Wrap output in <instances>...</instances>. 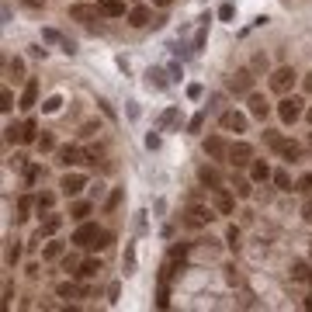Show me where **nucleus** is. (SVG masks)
I'll use <instances>...</instances> for the list:
<instances>
[{"instance_id": "nucleus-1", "label": "nucleus", "mask_w": 312, "mask_h": 312, "mask_svg": "<svg viewBox=\"0 0 312 312\" xmlns=\"http://www.w3.org/2000/svg\"><path fill=\"white\" fill-rule=\"evenodd\" d=\"M94 149H80V146H63L59 149V163L63 167H80V163H90L94 160Z\"/></svg>"}, {"instance_id": "nucleus-2", "label": "nucleus", "mask_w": 312, "mask_h": 312, "mask_svg": "<svg viewBox=\"0 0 312 312\" xmlns=\"http://www.w3.org/2000/svg\"><path fill=\"white\" fill-rule=\"evenodd\" d=\"M215 215H219L215 208H205V205H188V212H184V226H191V229H205Z\"/></svg>"}, {"instance_id": "nucleus-3", "label": "nucleus", "mask_w": 312, "mask_h": 312, "mask_svg": "<svg viewBox=\"0 0 312 312\" xmlns=\"http://www.w3.org/2000/svg\"><path fill=\"white\" fill-rule=\"evenodd\" d=\"M277 115H281V121H284V125H295V121L305 115V108H302V97H281V104H277Z\"/></svg>"}, {"instance_id": "nucleus-4", "label": "nucleus", "mask_w": 312, "mask_h": 312, "mask_svg": "<svg viewBox=\"0 0 312 312\" xmlns=\"http://www.w3.org/2000/svg\"><path fill=\"white\" fill-rule=\"evenodd\" d=\"M295 80H298L295 70H291V66H281V70L271 73V90H274V94H288V90L295 87Z\"/></svg>"}, {"instance_id": "nucleus-5", "label": "nucleus", "mask_w": 312, "mask_h": 312, "mask_svg": "<svg viewBox=\"0 0 312 312\" xmlns=\"http://www.w3.org/2000/svg\"><path fill=\"white\" fill-rule=\"evenodd\" d=\"M101 233H104V229H101L97 222H80L77 233H73V246H94Z\"/></svg>"}, {"instance_id": "nucleus-6", "label": "nucleus", "mask_w": 312, "mask_h": 312, "mask_svg": "<svg viewBox=\"0 0 312 312\" xmlns=\"http://www.w3.org/2000/svg\"><path fill=\"white\" fill-rule=\"evenodd\" d=\"M212 208H215L219 215H233V212H236V198H233V191L215 188V191H212Z\"/></svg>"}, {"instance_id": "nucleus-7", "label": "nucleus", "mask_w": 312, "mask_h": 312, "mask_svg": "<svg viewBox=\"0 0 312 312\" xmlns=\"http://www.w3.org/2000/svg\"><path fill=\"white\" fill-rule=\"evenodd\" d=\"M229 163L250 167V163H253V146H250V142H233V146H229Z\"/></svg>"}, {"instance_id": "nucleus-8", "label": "nucleus", "mask_w": 312, "mask_h": 312, "mask_svg": "<svg viewBox=\"0 0 312 312\" xmlns=\"http://www.w3.org/2000/svg\"><path fill=\"white\" fill-rule=\"evenodd\" d=\"M70 18L90 25V21H101V7H97V4H73V7H70Z\"/></svg>"}, {"instance_id": "nucleus-9", "label": "nucleus", "mask_w": 312, "mask_h": 312, "mask_svg": "<svg viewBox=\"0 0 312 312\" xmlns=\"http://www.w3.org/2000/svg\"><path fill=\"white\" fill-rule=\"evenodd\" d=\"M205 156H212V160H229V142L222 135H208L205 139Z\"/></svg>"}, {"instance_id": "nucleus-10", "label": "nucleus", "mask_w": 312, "mask_h": 312, "mask_svg": "<svg viewBox=\"0 0 312 312\" xmlns=\"http://www.w3.org/2000/svg\"><path fill=\"white\" fill-rule=\"evenodd\" d=\"M229 90H233V94H250V90H253V73H250V70H236L233 80H229Z\"/></svg>"}, {"instance_id": "nucleus-11", "label": "nucleus", "mask_w": 312, "mask_h": 312, "mask_svg": "<svg viewBox=\"0 0 312 312\" xmlns=\"http://www.w3.org/2000/svg\"><path fill=\"white\" fill-rule=\"evenodd\" d=\"M35 104H39V80H28V83H25V90H21L18 108H21V111H32Z\"/></svg>"}, {"instance_id": "nucleus-12", "label": "nucleus", "mask_w": 312, "mask_h": 312, "mask_svg": "<svg viewBox=\"0 0 312 312\" xmlns=\"http://www.w3.org/2000/svg\"><path fill=\"white\" fill-rule=\"evenodd\" d=\"M83 184H87V181H83L80 174H66V177L59 181V188H63V195H66V198H77V195L83 191Z\"/></svg>"}, {"instance_id": "nucleus-13", "label": "nucleus", "mask_w": 312, "mask_h": 312, "mask_svg": "<svg viewBox=\"0 0 312 312\" xmlns=\"http://www.w3.org/2000/svg\"><path fill=\"white\" fill-rule=\"evenodd\" d=\"M222 128H226V132H246V115L226 111V115H222Z\"/></svg>"}, {"instance_id": "nucleus-14", "label": "nucleus", "mask_w": 312, "mask_h": 312, "mask_svg": "<svg viewBox=\"0 0 312 312\" xmlns=\"http://www.w3.org/2000/svg\"><path fill=\"white\" fill-rule=\"evenodd\" d=\"M246 104H250V115H253V118H267V111H271V104H267L260 94H253V90L246 94Z\"/></svg>"}, {"instance_id": "nucleus-15", "label": "nucleus", "mask_w": 312, "mask_h": 312, "mask_svg": "<svg viewBox=\"0 0 312 312\" xmlns=\"http://www.w3.org/2000/svg\"><path fill=\"white\" fill-rule=\"evenodd\" d=\"M97 7L104 18H121L125 14V0H97Z\"/></svg>"}, {"instance_id": "nucleus-16", "label": "nucleus", "mask_w": 312, "mask_h": 312, "mask_svg": "<svg viewBox=\"0 0 312 312\" xmlns=\"http://www.w3.org/2000/svg\"><path fill=\"white\" fill-rule=\"evenodd\" d=\"M271 177H274V174H271V167H267L264 160H253V163H250V181H253V184H264V181H271Z\"/></svg>"}, {"instance_id": "nucleus-17", "label": "nucleus", "mask_w": 312, "mask_h": 312, "mask_svg": "<svg viewBox=\"0 0 312 312\" xmlns=\"http://www.w3.org/2000/svg\"><path fill=\"white\" fill-rule=\"evenodd\" d=\"M198 181H201L205 188H212V191L222 188V174H219L215 167H201V170H198Z\"/></svg>"}, {"instance_id": "nucleus-18", "label": "nucleus", "mask_w": 312, "mask_h": 312, "mask_svg": "<svg viewBox=\"0 0 312 312\" xmlns=\"http://www.w3.org/2000/svg\"><path fill=\"white\" fill-rule=\"evenodd\" d=\"M59 226H63V219H59V215H49V219L39 226L35 239H49V236H56V233H59Z\"/></svg>"}, {"instance_id": "nucleus-19", "label": "nucleus", "mask_w": 312, "mask_h": 312, "mask_svg": "<svg viewBox=\"0 0 312 312\" xmlns=\"http://www.w3.org/2000/svg\"><path fill=\"white\" fill-rule=\"evenodd\" d=\"M97 271H101V260H94V257H90V260H80L73 274H77L80 281H87V277H97Z\"/></svg>"}, {"instance_id": "nucleus-20", "label": "nucleus", "mask_w": 312, "mask_h": 312, "mask_svg": "<svg viewBox=\"0 0 312 312\" xmlns=\"http://www.w3.org/2000/svg\"><path fill=\"white\" fill-rule=\"evenodd\" d=\"M149 18H153L149 7H132V11H128V25H132V28H146Z\"/></svg>"}, {"instance_id": "nucleus-21", "label": "nucleus", "mask_w": 312, "mask_h": 312, "mask_svg": "<svg viewBox=\"0 0 312 312\" xmlns=\"http://www.w3.org/2000/svg\"><path fill=\"white\" fill-rule=\"evenodd\" d=\"M277 153H281V160H288V163H295L298 156H302V146H298V142H288V139H284V142L277 146Z\"/></svg>"}, {"instance_id": "nucleus-22", "label": "nucleus", "mask_w": 312, "mask_h": 312, "mask_svg": "<svg viewBox=\"0 0 312 312\" xmlns=\"http://www.w3.org/2000/svg\"><path fill=\"white\" fill-rule=\"evenodd\" d=\"M56 295L59 298H77V295H87V288H80L73 281H63V284H56Z\"/></svg>"}, {"instance_id": "nucleus-23", "label": "nucleus", "mask_w": 312, "mask_h": 312, "mask_svg": "<svg viewBox=\"0 0 312 312\" xmlns=\"http://www.w3.org/2000/svg\"><path fill=\"white\" fill-rule=\"evenodd\" d=\"M21 142H39V125H35L32 118L21 125Z\"/></svg>"}, {"instance_id": "nucleus-24", "label": "nucleus", "mask_w": 312, "mask_h": 312, "mask_svg": "<svg viewBox=\"0 0 312 312\" xmlns=\"http://www.w3.org/2000/svg\"><path fill=\"white\" fill-rule=\"evenodd\" d=\"M52 205H56V195H49V191H42V195L35 198V208H39V212H52Z\"/></svg>"}, {"instance_id": "nucleus-25", "label": "nucleus", "mask_w": 312, "mask_h": 312, "mask_svg": "<svg viewBox=\"0 0 312 312\" xmlns=\"http://www.w3.org/2000/svg\"><path fill=\"white\" fill-rule=\"evenodd\" d=\"M87 215H90V205H87V201H77V205L70 208V219H77V222H83Z\"/></svg>"}, {"instance_id": "nucleus-26", "label": "nucleus", "mask_w": 312, "mask_h": 312, "mask_svg": "<svg viewBox=\"0 0 312 312\" xmlns=\"http://www.w3.org/2000/svg\"><path fill=\"white\" fill-rule=\"evenodd\" d=\"M250 195H253V181L236 177V198H250Z\"/></svg>"}, {"instance_id": "nucleus-27", "label": "nucleus", "mask_w": 312, "mask_h": 312, "mask_svg": "<svg viewBox=\"0 0 312 312\" xmlns=\"http://www.w3.org/2000/svg\"><path fill=\"white\" fill-rule=\"evenodd\" d=\"M63 250H66L63 243H49V246L42 250V257H45V260H59V257H63Z\"/></svg>"}, {"instance_id": "nucleus-28", "label": "nucleus", "mask_w": 312, "mask_h": 312, "mask_svg": "<svg viewBox=\"0 0 312 312\" xmlns=\"http://www.w3.org/2000/svg\"><path fill=\"white\" fill-rule=\"evenodd\" d=\"M274 184H277L281 191H291V174H288V170H277V174H274Z\"/></svg>"}, {"instance_id": "nucleus-29", "label": "nucleus", "mask_w": 312, "mask_h": 312, "mask_svg": "<svg viewBox=\"0 0 312 312\" xmlns=\"http://www.w3.org/2000/svg\"><path fill=\"white\" fill-rule=\"evenodd\" d=\"M170 305V291H167V281L160 284V291H156V309H167Z\"/></svg>"}, {"instance_id": "nucleus-30", "label": "nucleus", "mask_w": 312, "mask_h": 312, "mask_svg": "<svg viewBox=\"0 0 312 312\" xmlns=\"http://www.w3.org/2000/svg\"><path fill=\"white\" fill-rule=\"evenodd\" d=\"M35 146H39V149H42V153H49V149H56V139H52V135H49V132H42V135H39V142H35Z\"/></svg>"}, {"instance_id": "nucleus-31", "label": "nucleus", "mask_w": 312, "mask_h": 312, "mask_svg": "<svg viewBox=\"0 0 312 312\" xmlns=\"http://www.w3.org/2000/svg\"><path fill=\"white\" fill-rule=\"evenodd\" d=\"M32 208H35V198H21V201H18V219H28Z\"/></svg>"}, {"instance_id": "nucleus-32", "label": "nucleus", "mask_w": 312, "mask_h": 312, "mask_svg": "<svg viewBox=\"0 0 312 312\" xmlns=\"http://www.w3.org/2000/svg\"><path fill=\"white\" fill-rule=\"evenodd\" d=\"M42 39H45V42H52V45H63V42H66L56 28H45V32H42Z\"/></svg>"}, {"instance_id": "nucleus-33", "label": "nucleus", "mask_w": 312, "mask_h": 312, "mask_svg": "<svg viewBox=\"0 0 312 312\" xmlns=\"http://www.w3.org/2000/svg\"><path fill=\"white\" fill-rule=\"evenodd\" d=\"M226 243H229L233 250H239V229H236V226H229V229H226Z\"/></svg>"}, {"instance_id": "nucleus-34", "label": "nucleus", "mask_w": 312, "mask_h": 312, "mask_svg": "<svg viewBox=\"0 0 312 312\" xmlns=\"http://www.w3.org/2000/svg\"><path fill=\"white\" fill-rule=\"evenodd\" d=\"M291 277L295 281H309V267L305 264H291Z\"/></svg>"}, {"instance_id": "nucleus-35", "label": "nucleus", "mask_w": 312, "mask_h": 312, "mask_svg": "<svg viewBox=\"0 0 312 312\" xmlns=\"http://www.w3.org/2000/svg\"><path fill=\"white\" fill-rule=\"evenodd\" d=\"M111 243H115V236H111V233H101V236H97V243H94V250H108Z\"/></svg>"}, {"instance_id": "nucleus-36", "label": "nucleus", "mask_w": 312, "mask_h": 312, "mask_svg": "<svg viewBox=\"0 0 312 312\" xmlns=\"http://www.w3.org/2000/svg\"><path fill=\"white\" fill-rule=\"evenodd\" d=\"M149 83H153V87H167V80H163V70H149Z\"/></svg>"}, {"instance_id": "nucleus-37", "label": "nucleus", "mask_w": 312, "mask_h": 312, "mask_svg": "<svg viewBox=\"0 0 312 312\" xmlns=\"http://www.w3.org/2000/svg\"><path fill=\"white\" fill-rule=\"evenodd\" d=\"M174 121H177V108L163 111V118H160V128H167V125H174Z\"/></svg>"}, {"instance_id": "nucleus-38", "label": "nucleus", "mask_w": 312, "mask_h": 312, "mask_svg": "<svg viewBox=\"0 0 312 312\" xmlns=\"http://www.w3.org/2000/svg\"><path fill=\"white\" fill-rule=\"evenodd\" d=\"M7 142H21V125H7Z\"/></svg>"}, {"instance_id": "nucleus-39", "label": "nucleus", "mask_w": 312, "mask_h": 312, "mask_svg": "<svg viewBox=\"0 0 312 312\" xmlns=\"http://www.w3.org/2000/svg\"><path fill=\"white\" fill-rule=\"evenodd\" d=\"M295 188H298V191H305V195H309V191H312V174H302V177H298V184H295Z\"/></svg>"}, {"instance_id": "nucleus-40", "label": "nucleus", "mask_w": 312, "mask_h": 312, "mask_svg": "<svg viewBox=\"0 0 312 312\" xmlns=\"http://www.w3.org/2000/svg\"><path fill=\"white\" fill-rule=\"evenodd\" d=\"M11 101H14V97H11V90H4V94H0V111H4V115L11 111Z\"/></svg>"}, {"instance_id": "nucleus-41", "label": "nucleus", "mask_w": 312, "mask_h": 312, "mask_svg": "<svg viewBox=\"0 0 312 312\" xmlns=\"http://www.w3.org/2000/svg\"><path fill=\"white\" fill-rule=\"evenodd\" d=\"M201 125H205V111H198V115H195V118H191V125H188V128H191V132H198V128H201Z\"/></svg>"}, {"instance_id": "nucleus-42", "label": "nucleus", "mask_w": 312, "mask_h": 312, "mask_svg": "<svg viewBox=\"0 0 312 312\" xmlns=\"http://www.w3.org/2000/svg\"><path fill=\"white\" fill-rule=\"evenodd\" d=\"M264 139H267V146H271V149H277V146H281V142H284V139H281V135H277V132H267V135H264Z\"/></svg>"}, {"instance_id": "nucleus-43", "label": "nucleus", "mask_w": 312, "mask_h": 312, "mask_svg": "<svg viewBox=\"0 0 312 312\" xmlns=\"http://www.w3.org/2000/svg\"><path fill=\"white\" fill-rule=\"evenodd\" d=\"M39 174H42L39 167H28V170H25V184H35V181H39Z\"/></svg>"}, {"instance_id": "nucleus-44", "label": "nucleus", "mask_w": 312, "mask_h": 312, "mask_svg": "<svg viewBox=\"0 0 312 312\" xmlns=\"http://www.w3.org/2000/svg\"><path fill=\"white\" fill-rule=\"evenodd\" d=\"M18 257H21V246H7V264H11V267L18 264Z\"/></svg>"}, {"instance_id": "nucleus-45", "label": "nucleus", "mask_w": 312, "mask_h": 312, "mask_svg": "<svg viewBox=\"0 0 312 312\" xmlns=\"http://www.w3.org/2000/svg\"><path fill=\"white\" fill-rule=\"evenodd\" d=\"M219 18L229 21V18H233V4H222V7H219Z\"/></svg>"}, {"instance_id": "nucleus-46", "label": "nucleus", "mask_w": 312, "mask_h": 312, "mask_svg": "<svg viewBox=\"0 0 312 312\" xmlns=\"http://www.w3.org/2000/svg\"><path fill=\"white\" fill-rule=\"evenodd\" d=\"M59 104H63V101H59V97H49V101H45V104H42V108H45V111H59Z\"/></svg>"}, {"instance_id": "nucleus-47", "label": "nucleus", "mask_w": 312, "mask_h": 312, "mask_svg": "<svg viewBox=\"0 0 312 312\" xmlns=\"http://www.w3.org/2000/svg\"><path fill=\"white\" fill-rule=\"evenodd\" d=\"M188 97H201V83H191L188 87Z\"/></svg>"}, {"instance_id": "nucleus-48", "label": "nucleus", "mask_w": 312, "mask_h": 312, "mask_svg": "<svg viewBox=\"0 0 312 312\" xmlns=\"http://www.w3.org/2000/svg\"><path fill=\"white\" fill-rule=\"evenodd\" d=\"M153 4H156V7H170V4H174V0H153Z\"/></svg>"}, {"instance_id": "nucleus-49", "label": "nucleus", "mask_w": 312, "mask_h": 312, "mask_svg": "<svg viewBox=\"0 0 312 312\" xmlns=\"http://www.w3.org/2000/svg\"><path fill=\"white\" fill-rule=\"evenodd\" d=\"M25 4H28V7H42V4H45V0H25Z\"/></svg>"}, {"instance_id": "nucleus-50", "label": "nucleus", "mask_w": 312, "mask_h": 312, "mask_svg": "<svg viewBox=\"0 0 312 312\" xmlns=\"http://www.w3.org/2000/svg\"><path fill=\"white\" fill-rule=\"evenodd\" d=\"M305 118H309V125H312V104H309V108H305Z\"/></svg>"}, {"instance_id": "nucleus-51", "label": "nucleus", "mask_w": 312, "mask_h": 312, "mask_svg": "<svg viewBox=\"0 0 312 312\" xmlns=\"http://www.w3.org/2000/svg\"><path fill=\"white\" fill-rule=\"evenodd\" d=\"M305 219H309V222H312V205H305Z\"/></svg>"}, {"instance_id": "nucleus-52", "label": "nucleus", "mask_w": 312, "mask_h": 312, "mask_svg": "<svg viewBox=\"0 0 312 312\" xmlns=\"http://www.w3.org/2000/svg\"><path fill=\"white\" fill-rule=\"evenodd\" d=\"M305 90H312V77H309V80H305Z\"/></svg>"}, {"instance_id": "nucleus-53", "label": "nucleus", "mask_w": 312, "mask_h": 312, "mask_svg": "<svg viewBox=\"0 0 312 312\" xmlns=\"http://www.w3.org/2000/svg\"><path fill=\"white\" fill-rule=\"evenodd\" d=\"M305 309H312V298H305Z\"/></svg>"}, {"instance_id": "nucleus-54", "label": "nucleus", "mask_w": 312, "mask_h": 312, "mask_svg": "<svg viewBox=\"0 0 312 312\" xmlns=\"http://www.w3.org/2000/svg\"><path fill=\"white\" fill-rule=\"evenodd\" d=\"M309 284H312V267H309Z\"/></svg>"}, {"instance_id": "nucleus-55", "label": "nucleus", "mask_w": 312, "mask_h": 312, "mask_svg": "<svg viewBox=\"0 0 312 312\" xmlns=\"http://www.w3.org/2000/svg\"><path fill=\"white\" fill-rule=\"evenodd\" d=\"M309 257H312V243H309Z\"/></svg>"}, {"instance_id": "nucleus-56", "label": "nucleus", "mask_w": 312, "mask_h": 312, "mask_svg": "<svg viewBox=\"0 0 312 312\" xmlns=\"http://www.w3.org/2000/svg\"><path fill=\"white\" fill-rule=\"evenodd\" d=\"M309 146H312V139H309Z\"/></svg>"}]
</instances>
